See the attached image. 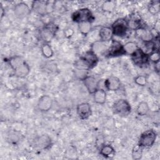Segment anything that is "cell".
<instances>
[{
    "label": "cell",
    "instance_id": "cell-3",
    "mask_svg": "<svg viewBox=\"0 0 160 160\" xmlns=\"http://www.w3.org/2000/svg\"><path fill=\"white\" fill-rule=\"evenodd\" d=\"M112 110L114 113L121 116H126L129 114L131 108L129 102L125 99H119L112 106Z\"/></svg>",
    "mask_w": 160,
    "mask_h": 160
},
{
    "label": "cell",
    "instance_id": "cell-6",
    "mask_svg": "<svg viewBox=\"0 0 160 160\" xmlns=\"http://www.w3.org/2000/svg\"><path fill=\"white\" fill-rule=\"evenodd\" d=\"M108 50V55L111 57H116L126 54L123 48V45H122V44L120 42L115 40L112 41L111 46Z\"/></svg>",
    "mask_w": 160,
    "mask_h": 160
},
{
    "label": "cell",
    "instance_id": "cell-21",
    "mask_svg": "<svg viewBox=\"0 0 160 160\" xmlns=\"http://www.w3.org/2000/svg\"><path fill=\"white\" fill-rule=\"evenodd\" d=\"M94 101L99 104H103L106 100V93L103 89H98L94 93Z\"/></svg>",
    "mask_w": 160,
    "mask_h": 160
},
{
    "label": "cell",
    "instance_id": "cell-8",
    "mask_svg": "<svg viewBox=\"0 0 160 160\" xmlns=\"http://www.w3.org/2000/svg\"><path fill=\"white\" fill-rule=\"evenodd\" d=\"M77 113L81 119H88L92 114L91 106L87 102H82L78 105Z\"/></svg>",
    "mask_w": 160,
    "mask_h": 160
},
{
    "label": "cell",
    "instance_id": "cell-26",
    "mask_svg": "<svg viewBox=\"0 0 160 160\" xmlns=\"http://www.w3.org/2000/svg\"><path fill=\"white\" fill-rule=\"evenodd\" d=\"M25 61L22 59V58L20 56H16L12 57L9 59V62L12 68V69L14 71L16 68H18L19 66H21L22 63H24Z\"/></svg>",
    "mask_w": 160,
    "mask_h": 160
},
{
    "label": "cell",
    "instance_id": "cell-22",
    "mask_svg": "<svg viewBox=\"0 0 160 160\" xmlns=\"http://www.w3.org/2000/svg\"><path fill=\"white\" fill-rule=\"evenodd\" d=\"M22 138V134L21 132L18 131H10L7 137L8 141L12 144H17Z\"/></svg>",
    "mask_w": 160,
    "mask_h": 160
},
{
    "label": "cell",
    "instance_id": "cell-27",
    "mask_svg": "<svg viewBox=\"0 0 160 160\" xmlns=\"http://www.w3.org/2000/svg\"><path fill=\"white\" fill-rule=\"evenodd\" d=\"M149 111V108L146 102H141L137 107V113L139 116H144L148 114Z\"/></svg>",
    "mask_w": 160,
    "mask_h": 160
},
{
    "label": "cell",
    "instance_id": "cell-25",
    "mask_svg": "<svg viewBox=\"0 0 160 160\" xmlns=\"http://www.w3.org/2000/svg\"><path fill=\"white\" fill-rule=\"evenodd\" d=\"M123 48L124 50V52L128 54H130L131 55L132 54H133L139 48L138 47V45L136 42H132V41H129L126 42L124 46H123Z\"/></svg>",
    "mask_w": 160,
    "mask_h": 160
},
{
    "label": "cell",
    "instance_id": "cell-19",
    "mask_svg": "<svg viewBox=\"0 0 160 160\" xmlns=\"http://www.w3.org/2000/svg\"><path fill=\"white\" fill-rule=\"evenodd\" d=\"M127 23H128V28L136 31L137 29L141 27V17L137 14L131 15L129 19L127 21Z\"/></svg>",
    "mask_w": 160,
    "mask_h": 160
},
{
    "label": "cell",
    "instance_id": "cell-31",
    "mask_svg": "<svg viewBox=\"0 0 160 160\" xmlns=\"http://www.w3.org/2000/svg\"><path fill=\"white\" fill-rule=\"evenodd\" d=\"M148 9L152 14H156L159 11V2L158 1H151L148 6Z\"/></svg>",
    "mask_w": 160,
    "mask_h": 160
},
{
    "label": "cell",
    "instance_id": "cell-29",
    "mask_svg": "<svg viewBox=\"0 0 160 160\" xmlns=\"http://www.w3.org/2000/svg\"><path fill=\"white\" fill-rule=\"evenodd\" d=\"M142 156V147L138 144L136 146L132 151V158L133 159L138 160L141 159Z\"/></svg>",
    "mask_w": 160,
    "mask_h": 160
},
{
    "label": "cell",
    "instance_id": "cell-20",
    "mask_svg": "<svg viewBox=\"0 0 160 160\" xmlns=\"http://www.w3.org/2000/svg\"><path fill=\"white\" fill-rule=\"evenodd\" d=\"M29 72H30V68L26 62L22 63L21 66H19L18 68H16L14 70L15 75L17 77L21 78L26 77L29 73Z\"/></svg>",
    "mask_w": 160,
    "mask_h": 160
},
{
    "label": "cell",
    "instance_id": "cell-35",
    "mask_svg": "<svg viewBox=\"0 0 160 160\" xmlns=\"http://www.w3.org/2000/svg\"><path fill=\"white\" fill-rule=\"evenodd\" d=\"M148 56H149V60H150L154 62H156L159 61L160 56H159V50H155L154 51H153L151 54H149Z\"/></svg>",
    "mask_w": 160,
    "mask_h": 160
},
{
    "label": "cell",
    "instance_id": "cell-9",
    "mask_svg": "<svg viewBox=\"0 0 160 160\" xmlns=\"http://www.w3.org/2000/svg\"><path fill=\"white\" fill-rule=\"evenodd\" d=\"M52 144L51 138L47 134H43L35 139V146L40 149H46Z\"/></svg>",
    "mask_w": 160,
    "mask_h": 160
},
{
    "label": "cell",
    "instance_id": "cell-18",
    "mask_svg": "<svg viewBox=\"0 0 160 160\" xmlns=\"http://www.w3.org/2000/svg\"><path fill=\"white\" fill-rule=\"evenodd\" d=\"M99 36L101 41L106 42L111 40L113 33L111 28L109 27H102L99 32Z\"/></svg>",
    "mask_w": 160,
    "mask_h": 160
},
{
    "label": "cell",
    "instance_id": "cell-33",
    "mask_svg": "<svg viewBox=\"0 0 160 160\" xmlns=\"http://www.w3.org/2000/svg\"><path fill=\"white\" fill-rule=\"evenodd\" d=\"M134 82L141 86H144L147 84L146 77L143 75H139L134 78Z\"/></svg>",
    "mask_w": 160,
    "mask_h": 160
},
{
    "label": "cell",
    "instance_id": "cell-23",
    "mask_svg": "<svg viewBox=\"0 0 160 160\" xmlns=\"http://www.w3.org/2000/svg\"><path fill=\"white\" fill-rule=\"evenodd\" d=\"M100 154L107 158H112L115 155V150L111 145H104L100 149Z\"/></svg>",
    "mask_w": 160,
    "mask_h": 160
},
{
    "label": "cell",
    "instance_id": "cell-2",
    "mask_svg": "<svg viewBox=\"0 0 160 160\" xmlns=\"http://www.w3.org/2000/svg\"><path fill=\"white\" fill-rule=\"evenodd\" d=\"M156 133L153 130H147L141 134L138 144L142 148L151 147L156 141Z\"/></svg>",
    "mask_w": 160,
    "mask_h": 160
},
{
    "label": "cell",
    "instance_id": "cell-7",
    "mask_svg": "<svg viewBox=\"0 0 160 160\" xmlns=\"http://www.w3.org/2000/svg\"><path fill=\"white\" fill-rule=\"evenodd\" d=\"M14 12L16 17L19 19H22L29 14L30 9L26 3L19 2L15 6Z\"/></svg>",
    "mask_w": 160,
    "mask_h": 160
},
{
    "label": "cell",
    "instance_id": "cell-30",
    "mask_svg": "<svg viewBox=\"0 0 160 160\" xmlns=\"http://www.w3.org/2000/svg\"><path fill=\"white\" fill-rule=\"evenodd\" d=\"M116 8V3L113 1H106L102 4V9L106 12H112Z\"/></svg>",
    "mask_w": 160,
    "mask_h": 160
},
{
    "label": "cell",
    "instance_id": "cell-4",
    "mask_svg": "<svg viewBox=\"0 0 160 160\" xmlns=\"http://www.w3.org/2000/svg\"><path fill=\"white\" fill-rule=\"evenodd\" d=\"M113 35L118 37L124 36L128 31V26L127 21L124 19H117L112 25L111 27Z\"/></svg>",
    "mask_w": 160,
    "mask_h": 160
},
{
    "label": "cell",
    "instance_id": "cell-5",
    "mask_svg": "<svg viewBox=\"0 0 160 160\" xmlns=\"http://www.w3.org/2000/svg\"><path fill=\"white\" fill-rule=\"evenodd\" d=\"M131 56L132 62L138 66L142 67L148 63L149 56L144 53L140 48H138Z\"/></svg>",
    "mask_w": 160,
    "mask_h": 160
},
{
    "label": "cell",
    "instance_id": "cell-32",
    "mask_svg": "<svg viewBox=\"0 0 160 160\" xmlns=\"http://www.w3.org/2000/svg\"><path fill=\"white\" fill-rule=\"evenodd\" d=\"M79 29L80 32L86 35L89 33L91 30V23L88 22H84L79 23Z\"/></svg>",
    "mask_w": 160,
    "mask_h": 160
},
{
    "label": "cell",
    "instance_id": "cell-11",
    "mask_svg": "<svg viewBox=\"0 0 160 160\" xmlns=\"http://www.w3.org/2000/svg\"><path fill=\"white\" fill-rule=\"evenodd\" d=\"M81 60L85 63L88 68H92L97 64L98 62L97 55H96L91 51L86 52L81 58Z\"/></svg>",
    "mask_w": 160,
    "mask_h": 160
},
{
    "label": "cell",
    "instance_id": "cell-28",
    "mask_svg": "<svg viewBox=\"0 0 160 160\" xmlns=\"http://www.w3.org/2000/svg\"><path fill=\"white\" fill-rule=\"evenodd\" d=\"M41 52L42 55L46 58H50L53 55V50L51 46L48 43L42 44L41 46Z\"/></svg>",
    "mask_w": 160,
    "mask_h": 160
},
{
    "label": "cell",
    "instance_id": "cell-38",
    "mask_svg": "<svg viewBox=\"0 0 160 160\" xmlns=\"http://www.w3.org/2000/svg\"><path fill=\"white\" fill-rule=\"evenodd\" d=\"M159 21H157L155 23V30L157 31L158 33H159Z\"/></svg>",
    "mask_w": 160,
    "mask_h": 160
},
{
    "label": "cell",
    "instance_id": "cell-14",
    "mask_svg": "<svg viewBox=\"0 0 160 160\" xmlns=\"http://www.w3.org/2000/svg\"><path fill=\"white\" fill-rule=\"evenodd\" d=\"M49 6L46 1H34L32 4V9L41 15H44L49 12Z\"/></svg>",
    "mask_w": 160,
    "mask_h": 160
},
{
    "label": "cell",
    "instance_id": "cell-16",
    "mask_svg": "<svg viewBox=\"0 0 160 160\" xmlns=\"http://www.w3.org/2000/svg\"><path fill=\"white\" fill-rule=\"evenodd\" d=\"M56 32V26L52 24H47L42 31V38L46 41H49Z\"/></svg>",
    "mask_w": 160,
    "mask_h": 160
},
{
    "label": "cell",
    "instance_id": "cell-37",
    "mask_svg": "<svg viewBox=\"0 0 160 160\" xmlns=\"http://www.w3.org/2000/svg\"><path fill=\"white\" fill-rule=\"evenodd\" d=\"M154 69L156 71L159 73V69H160V62L159 61L154 62Z\"/></svg>",
    "mask_w": 160,
    "mask_h": 160
},
{
    "label": "cell",
    "instance_id": "cell-12",
    "mask_svg": "<svg viewBox=\"0 0 160 160\" xmlns=\"http://www.w3.org/2000/svg\"><path fill=\"white\" fill-rule=\"evenodd\" d=\"M120 80L115 76H110L104 80V87L106 89L111 91L118 90L121 87Z\"/></svg>",
    "mask_w": 160,
    "mask_h": 160
},
{
    "label": "cell",
    "instance_id": "cell-10",
    "mask_svg": "<svg viewBox=\"0 0 160 160\" xmlns=\"http://www.w3.org/2000/svg\"><path fill=\"white\" fill-rule=\"evenodd\" d=\"M52 106V99L48 95L42 96L38 102V109L41 111L46 112L48 111Z\"/></svg>",
    "mask_w": 160,
    "mask_h": 160
},
{
    "label": "cell",
    "instance_id": "cell-13",
    "mask_svg": "<svg viewBox=\"0 0 160 160\" xmlns=\"http://www.w3.org/2000/svg\"><path fill=\"white\" fill-rule=\"evenodd\" d=\"M82 81L87 90L90 94H94L95 91L98 89V82L92 76H87Z\"/></svg>",
    "mask_w": 160,
    "mask_h": 160
},
{
    "label": "cell",
    "instance_id": "cell-34",
    "mask_svg": "<svg viewBox=\"0 0 160 160\" xmlns=\"http://www.w3.org/2000/svg\"><path fill=\"white\" fill-rule=\"evenodd\" d=\"M75 74L79 79L83 80L87 76V69L77 68L75 71Z\"/></svg>",
    "mask_w": 160,
    "mask_h": 160
},
{
    "label": "cell",
    "instance_id": "cell-17",
    "mask_svg": "<svg viewBox=\"0 0 160 160\" xmlns=\"http://www.w3.org/2000/svg\"><path fill=\"white\" fill-rule=\"evenodd\" d=\"M108 48L105 42L102 41H97L93 42L91 45V51L96 55L102 54L104 51L108 50Z\"/></svg>",
    "mask_w": 160,
    "mask_h": 160
},
{
    "label": "cell",
    "instance_id": "cell-15",
    "mask_svg": "<svg viewBox=\"0 0 160 160\" xmlns=\"http://www.w3.org/2000/svg\"><path fill=\"white\" fill-rule=\"evenodd\" d=\"M136 36L141 39L143 41H150L154 38V34L151 31L148 30L143 28H139L135 31Z\"/></svg>",
    "mask_w": 160,
    "mask_h": 160
},
{
    "label": "cell",
    "instance_id": "cell-1",
    "mask_svg": "<svg viewBox=\"0 0 160 160\" xmlns=\"http://www.w3.org/2000/svg\"><path fill=\"white\" fill-rule=\"evenodd\" d=\"M72 19L74 22L81 23L84 22H91L94 17L91 11L88 8H82L77 10L72 14Z\"/></svg>",
    "mask_w": 160,
    "mask_h": 160
},
{
    "label": "cell",
    "instance_id": "cell-36",
    "mask_svg": "<svg viewBox=\"0 0 160 160\" xmlns=\"http://www.w3.org/2000/svg\"><path fill=\"white\" fill-rule=\"evenodd\" d=\"M64 36H65L66 38H71V37L73 35V34H74V31H73L71 28H68V29H66L64 30Z\"/></svg>",
    "mask_w": 160,
    "mask_h": 160
},
{
    "label": "cell",
    "instance_id": "cell-39",
    "mask_svg": "<svg viewBox=\"0 0 160 160\" xmlns=\"http://www.w3.org/2000/svg\"><path fill=\"white\" fill-rule=\"evenodd\" d=\"M1 17H2V16H3V9H2V6L1 7Z\"/></svg>",
    "mask_w": 160,
    "mask_h": 160
},
{
    "label": "cell",
    "instance_id": "cell-24",
    "mask_svg": "<svg viewBox=\"0 0 160 160\" xmlns=\"http://www.w3.org/2000/svg\"><path fill=\"white\" fill-rule=\"evenodd\" d=\"M140 49L144 53L147 54L148 55H149V54H151L152 52L154 51L155 50H158V49H156V43H154L152 41H144V43L142 44V47Z\"/></svg>",
    "mask_w": 160,
    "mask_h": 160
}]
</instances>
